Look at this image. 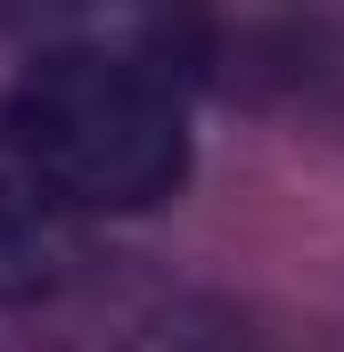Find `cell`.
<instances>
[{
	"mask_svg": "<svg viewBox=\"0 0 344 352\" xmlns=\"http://www.w3.org/2000/svg\"><path fill=\"white\" fill-rule=\"evenodd\" d=\"M0 107L74 221L156 213L197 164V66L156 16H107L41 41Z\"/></svg>",
	"mask_w": 344,
	"mask_h": 352,
	"instance_id": "6da1fadb",
	"label": "cell"
},
{
	"mask_svg": "<svg viewBox=\"0 0 344 352\" xmlns=\"http://www.w3.org/2000/svg\"><path fill=\"white\" fill-rule=\"evenodd\" d=\"M74 213L50 197V180L33 173L8 107H0V303H50L74 278Z\"/></svg>",
	"mask_w": 344,
	"mask_h": 352,
	"instance_id": "7a4b0ae2",
	"label": "cell"
}]
</instances>
